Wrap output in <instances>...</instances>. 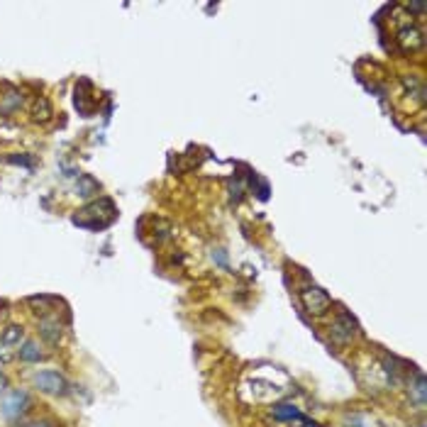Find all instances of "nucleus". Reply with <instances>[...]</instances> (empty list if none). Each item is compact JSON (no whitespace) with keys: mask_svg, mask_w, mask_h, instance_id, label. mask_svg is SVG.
Listing matches in <instances>:
<instances>
[{"mask_svg":"<svg viewBox=\"0 0 427 427\" xmlns=\"http://www.w3.org/2000/svg\"><path fill=\"white\" fill-rule=\"evenodd\" d=\"M30 408H32L30 393L22 391V388H12V391H8L6 396H3V401H0V415H3V420L15 422V420H20Z\"/></svg>","mask_w":427,"mask_h":427,"instance_id":"obj_1","label":"nucleus"},{"mask_svg":"<svg viewBox=\"0 0 427 427\" xmlns=\"http://www.w3.org/2000/svg\"><path fill=\"white\" fill-rule=\"evenodd\" d=\"M32 386L44 396H67L69 393V381L67 376L56 369H44V372L32 374Z\"/></svg>","mask_w":427,"mask_h":427,"instance_id":"obj_2","label":"nucleus"},{"mask_svg":"<svg viewBox=\"0 0 427 427\" xmlns=\"http://www.w3.org/2000/svg\"><path fill=\"white\" fill-rule=\"evenodd\" d=\"M359 335V325H356V320L349 315L347 311H340L335 317V322L330 325V337L332 342H337V345H349L354 337Z\"/></svg>","mask_w":427,"mask_h":427,"instance_id":"obj_3","label":"nucleus"},{"mask_svg":"<svg viewBox=\"0 0 427 427\" xmlns=\"http://www.w3.org/2000/svg\"><path fill=\"white\" fill-rule=\"evenodd\" d=\"M300 300L311 315H325L332 308V298L327 295V290L317 288V286H308L305 290H300Z\"/></svg>","mask_w":427,"mask_h":427,"instance_id":"obj_4","label":"nucleus"},{"mask_svg":"<svg viewBox=\"0 0 427 427\" xmlns=\"http://www.w3.org/2000/svg\"><path fill=\"white\" fill-rule=\"evenodd\" d=\"M412 376H415V381L408 383V393H410V401L422 410V408H425V393H427L425 374H422V372H412Z\"/></svg>","mask_w":427,"mask_h":427,"instance_id":"obj_5","label":"nucleus"},{"mask_svg":"<svg viewBox=\"0 0 427 427\" xmlns=\"http://www.w3.org/2000/svg\"><path fill=\"white\" fill-rule=\"evenodd\" d=\"M398 42H401V46H403V49H408V51H415V49H420V46H422V32L417 30L415 25H410V27H403V30L398 32Z\"/></svg>","mask_w":427,"mask_h":427,"instance_id":"obj_6","label":"nucleus"},{"mask_svg":"<svg viewBox=\"0 0 427 427\" xmlns=\"http://www.w3.org/2000/svg\"><path fill=\"white\" fill-rule=\"evenodd\" d=\"M20 361H25V364H40V361H44V351H42V347H40V342H35V340H27L25 345L20 347Z\"/></svg>","mask_w":427,"mask_h":427,"instance_id":"obj_7","label":"nucleus"},{"mask_svg":"<svg viewBox=\"0 0 427 427\" xmlns=\"http://www.w3.org/2000/svg\"><path fill=\"white\" fill-rule=\"evenodd\" d=\"M40 335L44 337L49 345H56L61 340V322L56 317H46L40 322Z\"/></svg>","mask_w":427,"mask_h":427,"instance_id":"obj_8","label":"nucleus"},{"mask_svg":"<svg viewBox=\"0 0 427 427\" xmlns=\"http://www.w3.org/2000/svg\"><path fill=\"white\" fill-rule=\"evenodd\" d=\"M271 415H274L276 420H281V422H293V420H298V422H308V420H305V417H303V412H300L295 406H288V403H284V406H274Z\"/></svg>","mask_w":427,"mask_h":427,"instance_id":"obj_9","label":"nucleus"},{"mask_svg":"<svg viewBox=\"0 0 427 427\" xmlns=\"http://www.w3.org/2000/svg\"><path fill=\"white\" fill-rule=\"evenodd\" d=\"M76 191H78V195H81V198H91V195H96L98 191H101V183H98L96 178H91V176H83Z\"/></svg>","mask_w":427,"mask_h":427,"instance_id":"obj_10","label":"nucleus"},{"mask_svg":"<svg viewBox=\"0 0 427 427\" xmlns=\"http://www.w3.org/2000/svg\"><path fill=\"white\" fill-rule=\"evenodd\" d=\"M22 335H25V330H22L20 325H10V327H6L0 342H3V345H20Z\"/></svg>","mask_w":427,"mask_h":427,"instance_id":"obj_11","label":"nucleus"},{"mask_svg":"<svg viewBox=\"0 0 427 427\" xmlns=\"http://www.w3.org/2000/svg\"><path fill=\"white\" fill-rule=\"evenodd\" d=\"M210 256H213V261H215V264H218V266H220V269L229 271L227 252H225V250H213V254H210Z\"/></svg>","mask_w":427,"mask_h":427,"instance_id":"obj_12","label":"nucleus"},{"mask_svg":"<svg viewBox=\"0 0 427 427\" xmlns=\"http://www.w3.org/2000/svg\"><path fill=\"white\" fill-rule=\"evenodd\" d=\"M8 162L20 164V166H27V168L35 166V159H32V157H8Z\"/></svg>","mask_w":427,"mask_h":427,"instance_id":"obj_13","label":"nucleus"},{"mask_svg":"<svg viewBox=\"0 0 427 427\" xmlns=\"http://www.w3.org/2000/svg\"><path fill=\"white\" fill-rule=\"evenodd\" d=\"M17 427H56L49 420H37V422H27V425H17Z\"/></svg>","mask_w":427,"mask_h":427,"instance_id":"obj_14","label":"nucleus"},{"mask_svg":"<svg viewBox=\"0 0 427 427\" xmlns=\"http://www.w3.org/2000/svg\"><path fill=\"white\" fill-rule=\"evenodd\" d=\"M408 10H412V12H422L425 10V3H408Z\"/></svg>","mask_w":427,"mask_h":427,"instance_id":"obj_15","label":"nucleus"},{"mask_svg":"<svg viewBox=\"0 0 427 427\" xmlns=\"http://www.w3.org/2000/svg\"><path fill=\"white\" fill-rule=\"evenodd\" d=\"M6 391H8V378H6V374L0 372V396H3Z\"/></svg>","mask_w":427,"mask_h":427,"instance_id":"obj_16","label":"nucleus"},{"mask_svg":"<svg viewBox=\"0 0 427 427\" xmlns=\"http://www.w3.org/2000/svg\"><path fill=\"white\" fill-rule=\"evenodd\" d=\"M415 427H425V425H422V422H420V425H415Z\"/></svg>","mask_w":427,"mask_h":427,"instance_id":"obj_17","label":"nucleus"}]
</instances>
